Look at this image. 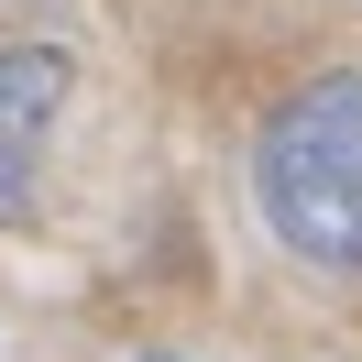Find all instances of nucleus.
Wrapping results in <instances>:
<instances>
[{
  "instance_id": "2",
  "label": "nucleus",
  "mask_w": 362,
  "mask_h": 362,
  "mask_svg": "<svg viewBox=\"0 0 362 362\" xmlns=\"http://www.w3.org/2000/svg\"><path fill=\"white\" fill-rule=\"evenodd\" d=\"M55 121H66V55L55 45H0V220H33Z\"/></svg>"
},
{
  "instance_id": "1",
  "label": "nucleus",
  "mask_w": 362,
  "mask_h": 362,
  "mask_svg": "<svg viewBox=\"0 0 362 362\" xmlns=\"http://www.w3.org/2000/svg\"><path fill=\"white\" fill-rule=\"evenodd\" d=\"M264 209L308 264H362V66L308 77L264 121Z\"/></svg>"
}]
</instances>
